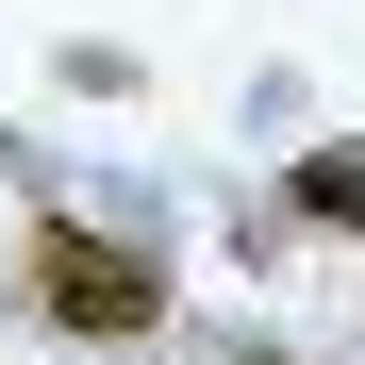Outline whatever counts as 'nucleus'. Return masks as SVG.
Instances as JSON below:
<instances>
[{
    "label": "nucleus",
    "instance_id": "nucleus-2",
    "mask_svg": "<svg viewBox=\"0 0 365 365\" xmlns=\"http://www.w3.org/2000/svg\"><path fill=\"white\" fill-rule=\"evenodd\" d=\"M282 216H316V232H349V250H365V150H299Z\"/></svg>",
    "mask_w": 365,
    "mask_h": 365
},
{
    "label": "nucleus",
    "instance_id": "nucleus-1",
    "mask_svg": "<svg viewBox=\"0 0 365 365\" xmlns=\"http://www.w3.org/2000/svg\"><path fill=\"white\" fill-rule=\"evenodd\" d=\"M34 316L50 332H100V349H150L166 332V266L116 250V232H34Z\"/></svg>",
    "mask_w": 365,
    "mask_h": 365
}]
</instances>
